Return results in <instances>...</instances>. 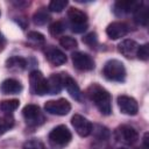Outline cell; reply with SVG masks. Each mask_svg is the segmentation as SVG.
<instances>
[{
	"instance_id": "cell-18",
	"label": "cell",
	"mask_w": 149,
	"mask_h": 149,
	"mask_svg": "<svg viewBox=\"0 0 149 149\" xmlns=\"http://www.w3.org/2000/svg\"><path fill=\"white\" fill-rule=\"evenodd\" d=\"M48 93L49 94H57L61 92L62 86H63V80H62V74H56L52 73L48 79Z\"/></svg>"
},
{
	"instance_id": "cell-21",
	"label": "cell",
	"mask_w": 149,
	"mask_h": 149,
	"mask_svg": "<svg viewBox=\"0 0 149 149\" xmlns=\"http://www.w3.org/2000/svg\"><path fill=\"white\" fill-rule=\"evenodd\" d=\"M27 65V61L22 57L19 56H13L6 61V66L9 69H16V70H22Z\"/></svg>"
},
{
	"instance_id": "cell-29",
	"label": "cell",
	"mask_w": 149,
	"mask_h": 149,
	"mask_svg": "<svg viewBox=\"0 0 149 149\" xmlns=\"http://www.w3.org/2000/svg\"><path fill=\"white\" fill-rule=\"evenodd\" d=\"M27 37H28L29 41H33L34 43H37V44L38 43H44V41H45L44 36L38 31H29Z\"/></svg>"
},
{
	"instance_id": "cell-14",
	"label": "cell",
	"mask_w": 149,
	"mask_h": 149,
	"mask_svg": "<svg viewBox=\"0 0 149 149\" xmlns=\"http://www.w3.org/2000/svg\"><path fill=\"white\" fill-rule=\"evenodd\" d=\"M62 80H63V86L66 88L68 93H69L73 99H76V100H81L83 93H81V91H80L78 84L76 83V80H74L72 77H70L69 74H66V73H62Z\"/></svg>"
},
{
	"instance_id": "cell-7",
	"label": "cell",
	"mask_w": 149,
	"mask_h": 149,
	"mask_svg": "<svg viewBox=\"0 0 149 149\" xmlns=\"http://www.w3.org/2000/svg\"><path fill=\"white\" fill-rule=\"evenodd\" d=\"M114 135L119 142L125 143V144H134L139 140V134H137L136 129L134 127L127 126V125H122V126L118 127Z\"/></svg>"
},
{
	"instance_id": "cell-1",
	"label": "cell",
	"mask_w": 149,
	"mask_h": 149,
	"mask_svg": "<svg viewBox=\"0 0 149 149\" xmlns=\"http://www.w3.org/2000/svg\"><path fill=\"white\" fill-rule=\"evenodd\" d=\"M87 97L94 102L99 112L104 115H109L112 113V98L111 94L98 84H92L86 90Z\"/></svg>"
},
{
	"instance_id": "cell-16",
	"label": "cell",
	"mask_w": 149,
	"mask_h": 149,
	"mask_svg": "<svg viewBox=\"0 0 149 149\" xmlns=\"http://www.w3.org/2000/svg\"><path fill=\"white\" fill-rule=\"evenodd\" d=\"M141 5H142L141 1H132V0L130 1L129 0L123 1V0H120V1H116L115 5H114V13L116 15H122L125 13H130V12L134 13V10Z\"/></svg>"
},
{
	"instance_id": "cell-20",
	"label": "cell",
	"mask_w": 149,
	"mask_h": 149,
	"mask_svg": "<svg viewBox=\"0 0 149 149\" xmlns=\"http://www.w3.org/2000/svg\"><path fill=\"white\" fill-rule=\"evenodd\" d=\"M14 126V119L9 113H3L0 115V135L5 134Z\"/></svg>"
},
{
	"instance_id": "cell-27",
	"label": "cell",
	"mask_w": 149,
	"mask_h": 149,
	"mask_svg": "<svg viewBox=\"0 0 149 149\" xmlns=\"http://www.w3.org/2000/svg\"><path fill=\"white\" fill-rule=\"evenodd\" d=\"M136 56H137V58L141 59V61H147V59L149 58V45H148L147 43L143 44V45H139Z\"/></svg>"
},
{
	"instance_id": "cell-10",
	"label": "cell",
	"mask_w": 149,
	"mask_h": 149,
	"mask_svg": "<svg viewBox=\"0 0 149 149\" xmlns=\"http://www.w3.org/2000/svg\"><path fill=\"white\" fill-rule=\"evenodd\" d=\"M72 63L73 66L80 71H91L94 69V61L92 57L85 52H73L72 54Z\"/></svg>"
},
{
	"instance_id": "cell-8",
	"label": "cell",
	"mask_w": 149,
	"mask_h": 149,
	"mask_svg": "<svg viewBox=\"0 0 149 149\" xmlns=\"http://www.w3.org/2000/svg\"><path fill=\"white\" fill-rule=\"evenodd\" d=\"M22 114H23L26 122L31 126H38V125L43 123V121H44V116L42 115L40 107L34 104L26 105L22 109Z\"/></svg>"
},
{
	"instance_id": "cell-25",
	"label": "cell",
	"mask_w": 149,
	"mask_h": 149,
	"mask_svg": "<svg viewBox=\"0 0 149 149\" xmlns=\"http://www.w3.org/2000/svg\"><path fill=\"white\" fill-rule=\"evenodd\" d=\"M59 44L64 48V49H73L77 47V41L76 38L71 37V36H62L59 38Z\"/></svg>"
},
{
	"instance_id": "cell-3",
	"label": "cell",
	"mask_w": 149,
	"mask_h": 149,
	"mask_svg": "<svg viewBox=\"0 0 149 149\" xmlns=\"http://www.w3.org/2000/svg\"><path fill=\"white\" fill-rule=\"evenodd\" d=\"M71 139H72V134L64 125H59L55 127L49 134V141L54 147H59V148L65 147L70 143Z\"/></svg>"
},
{
	"instance_id": "cell-34",
	"label": "cell",
	"mask_w": 149,
	"mask_h": 149,
	"mask_svg": "<svg viewBox=\"0 0 149 149\" xmlns=\"http://www.w3.org/2000/svg\"><path fill=\"white\" fill-rule=\"evenodd\" d=\"M0 14H1V13H0Z\"/></svg>"
},
{
	"instance_id": "cell-9",
	"label": "cell",
	"mask_w": 149,
	"mask_h": 149,
	"mask_svg": "<svg viewBox=\"0 0 149 149\" xmlns=\"http://www.w3.org/2000/svg\"><path fill=\"white\" fill-rule=\"evenodd\" d=\"M71 123H72L76 133L81 137L88 136L93 130V125L80 114H74L71 119Z\"/></svg>"
},
{
	"instance_id": "cell-13",
	"label": "cell",
	"mask_w": 149,
	"mask_h": 149,
	"mask_svg": "<svg viewBox=\"0 0 149 149\" xmlns=\"http://www.w3.org/2000/svg\"><path fill=\"white\" fill-rule=\"evenodd\" d=\"M44 55H45V58L52 64V65H56V66H59V65H63L65 62H66V56L65 54L59 50L58 48L54 47V45H49L45 51H44Z\"/></svg>"
},
{
	"instance_id": "cell-11",
	"label": "cell",
	"mask_w": 149,
	"mask_h": 149,
	"mask_svg": "<svg viewBox=\"0 0 149 149\" xmlns=\"http://www.w3.org/2000/svg\"><path fill=\"white\" fill-rule=\"evenodd\" d=\"M118 105L121 113L127 115H135L139 112V104L137 101L129 95H119L118 97Z\"/></svg>"
},
{
	"instance_id": "cell-22",
	"label": "cell",
	"mask_w": 149,
	"mask_h": 149,
	"mask_svg": "<svg viewBox=\"0 0 149 149\" xmlns=\"http://www.w3.org/2000/svg\"><path fill=\"white\" fill-rule=\"evenodd\" d=\"M19 105H20V101L17 99L3 100L0 102V111H2V113H12L19 107Z\"/></svg>"
},
{
	"instance_id": "cell-6",
	"label": "cell",
	"mask_w": 149,
	"mask_h": 149,
	"mask_svg": "<svg viewBox=\"0 0 149 149\" xmlns=\"http://www.w3.org/2000/svg\"><path fill=\"white\" fill-rule=\"evenodd\" d=\"M44 109L52 115H66L71 111V104L64 98L49 100L44 104Z\"/></svg>"
},
{
	"instance_id": "cell-15",
	"label": "cell",
	"mask_w": 149,
	"mask_h": 149,
	"mask_svg": "<svg viewBox=\"0 0 149 149\" xmlns=\"http://www.w3.org/2000/svg\"><path fill=\"white\" fill-rule=\"evenodd\" d=\"M139 49V44L134 41V40H123L119 43L118 45V50L121 55H123L126 58H134L136 56Z\"/></svg>"
},
{
	"instance_id": "cell-31",
	"label": "cell",
	"mask_w": 149,
	"mask_h": 149,
	"mask_svg": "<svg viewBox=\"0 0 149 149\" xmlns=\"http://www.w3.org/2000/svg\"><path fill=\"white\" fill-rule=\"evenodd\" d=\"M143 144L146 149H149V134L148 133H146L143 136Z\"/></svg>"
},
{
	"instance_id": "cell-5",
	"label": "cell",
	"mask_w": 149,
	"mask_h": 149,
	"mask_svg": "<svg viewBox=\"0 0 149 149\" xmlns=\"http://www.w3.org/2000/svg\"><path fill=\"white\" fill-rule=\"evenodd\" d=\"M29 83H30V90L34 94L44 95L48 93V81L41 71L37 70L31 71L29 74Z\"/></svg>"
},
{
	"instance_id": "cell-32",
	"label": "cell",
	"mask_w": 149,
	"mask_h": 149,
	"mask_svg": "<svg viewBox=\"0 0 149 149\" xmlns=\"http://www.w3.org/2000/svg\"><path fill=\"white\" fill-rule=\"evenodd\" d=\"M5 44H6V41H5V38H3V36L0 34V51L5 48Z\"/></svg>"
},
{
	"instance_id": "cell-33",
	"label": "cell",
	"mask_w": 149,
	"mask_h": 149,
	"mask_svg": "<svg viewBox=\"0 0 149 149\" xmlns=\"http://www.w3.org/2000/svg\"><path fill=\"white\" fill-rule=\"evenodd\" d=\"M120 149H127V148H120Z\"/></svg>"
},
{
	"instance_id": "cell-28",
	"label": "cell",
	"mask_w": 149,
	"mask_h": 149,
	"mask_svg": "<svg viewBox=\"0 0 149 149\" xmlns=\"http://www.w3.org/2000/svg\"><path fill=\"white\" fill-rule=\"evenodd\" d=\"M23 149H44V144L38 140H29L23 144Z\"/></svg>"
},
{
	"instance_id": "cell-24",
	"label": "cell",
	"mask_w": 149,
	"mask_h": 149,
	"mask_svg": "<svg viewBox=\"0 0 149 149\" xmlns=\"http://www.w3.org/2000/svg\"><path fill=\"white\" fill-rule=\"evenodd\" d=\"M49 15L44 12V10H37L34 16H33V20H34V23L35 24H38V26H42V24H45L48 21H49Z\"/></svg>"
},
{
	"instance_id": "cell-17",
	"label": "cell",
	"mask_w": 149,
	"mask_h": 149,
	"mask_svg": "<svg viewBox=\"0 0 149 149\" xmlns=\"http://www.w3.org/2000/svg\"><path fill=\"white\" fill-rule=\"evenodd\" d=\"M0 91L3 94H17L22 91V84L16 79L8 78L0 84Z\"/></svg>"
},
{
	"instance_id": "cell-4",
	"label": "cell",
	"mask_w": 149,
	"mask_h": 149,
	"mask_svg": "<svg viewBox=\"0 0 149 149\" xmlns=\"http://www.w3.org/2000/svg\"><path fill=\"white\" fill-rule=\"evenodd\" d=\"M68 17L71 22L72 31L74 33H83L87 28V15L83 10L78 8H70L68 10Z\"/></svg>"
},
{
	"instance_id": "cell-12",
	"label": "cell",
	"mask_w": 149,
	"mask_h": 149,
	"mask_svg": "<svg viewBox=\"0 0 149 149\" xmlns=\"http://www.w3.org/2000/svg\"><path fill=\"white\" fill-rule=\"evenodd\" d=\"M127 33H128L127 24L123 22H120V21L112 22L106 28V34L111 40H119L123 36H126Z\"/></svg>"
},
{
	"instance_id": "cell-26",
	"label": "cell",
	"mask_w": 149,
	"mask_h": 149,
	"mask_svg": "<svg viewBox=\"0 0 149 149\" xmlns=\"http://www.w3.org/2000/svg\"><path fill=\"white\" fill-rule=\"evenodd\" d=\"M65 27L63 24L62 21H56V22H52L49 27V33L52 35V36H58L61 35L63 31H64Z\"/></svg>"
},
{
	"instance_id": "cell-19",
	"label": "cell",
	"mask_w": 149,
	"mask_h": 149,
	"mask_svg": "<svg viewBox=\"0 0 149 149\" xmlns=\"http://www.w3.org/2000/svg\"><path fill=\"white\" fill-rule=\"evenodd\" d=\"M148 17H149L148 9H147V7H143V3H142L141 6H139V7L134 10V19H135V21H136L139 24L147 26V23H148Z\"/></svg>"
},
{
	"instance_id": "cell-23",
	"label": "cell",
	"mask_w": 149,
	"mask_h": 149,
	"mask_svg": "<svg viewBox=\"0 0 149 149\" xmlns=\"http://www.w3.org/2000/svg\"><path fill=\"white\" fill-rule=\"evenodd\" d=\"M68 6V1L66 0H52L49 2V10L51 12H56V13H59L62 12L65 7Z\"/></svg>"
},
{
	"instance_id": "cell-30",
	"label": "cell",
	"mask_w": 149,
	"mask_h": 149,
	"mask_svg": "<svg viewBox=\"0 0 149 149\" xmlns=\"http://www.w3.org/2000/svg\"><path fill=\"white\" fill-rule=\"evenodd\" d=\"M83 42L90 47H93L97 44V34L95 33H90L86 36L83 37Z\"/></svg>"
},
{
	"instance_id": "cell-2",
	"label": "cell",
	"mask_w": 149,
	"mask_h": 149,
	"mask_svg": "<svg viewBox=\"0 0 149 149\" xmlns=\"http://www.w3.org/2000/svg\"><path fill=\"white\" fill-rule=\"evenodd\" d=\"M102 74L111 81H123L126 78V68L119 59H109L105 63Z\"/></svg>"
}]
</instances>
